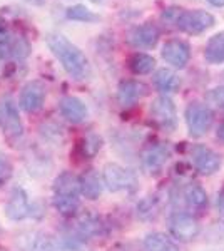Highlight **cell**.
I'll use <instances>...</instances> for the list:
<instances>
[{
  "instance_id": "27",
  "label": "cell",
  "mask_w": 224,
  "mask_h": 251,
  "mask_svg": "<svg viewBox=\"0 0 224 251\" xmlns=\"http://www.w3.org/2000/svg\"><path fill=\"white\" fill-rule=\"evenodd\" d=\"M102 146V139H100L97 134H87L80 143V149H82V154L87 157H94L97 154V151L100 149Z\"/></svg>"
},
{
  "instance_id": "29",
  "label": "cell",
  "mask_w": 224,
  "mask_h": 251,
  "mask_svg": "<svg viewBox=\"0 0 224 251\" xmlns=\"http://www.w3.org/2000/svg\"><path fill=\"white\" fill-rule=\"evenodd\" d=\"M206 100L209 102L211 107L219 109V111H224V86L211 89L206 96Z\"/></svg>"
},
{
  "instance_id": "8",
  "label": "cell",
  "mask_w": 224,
  "mask_h": 251,
  "mask_svg": "<svg viewBox=\"0 0 224 251\" xmlns=\"http://www.w3.org/2000/svg\"><path fill=\"white\" fill-rule=\"evenodd\" d=\"M169 231L179 241H191L201 231L196 218L189 213H174L169 218Z\"/></svg>"
},
{
  "instance_id": "22",
  "label": "cell",
  "mask_w": 224,
  "mask_h": 251,
  "mask_svg": "<svg viewBox=\"0 0 224 251\" xmlns=\"http://www.w3.org/2000/svg\"><path fill=\"white\" fill-rule=\"evenodd\" d=\"M146 251H179L177 245L164 233H149L144 240Z\"/></svg>"
},
{
  "instance_id": "2",
  "label": "cell",
  "mask_w": 224,
  "mask_h": 251,
  "mask_svg": "<svg viewBox=\"0 0 224 251\" xmlns=\"http://www.w3.org/2000/svg\"><path fill=\"white\" fill-rule=\"evenodd\" d=\"M162 22L171 27H176L189 35H198L214 25L213 14L206 10H184L179 7H169L162 12Z\"/></svg>"
},
{
  "instance_id": "12",
  "label": "cell",
  "mask_w": 224,
  "mask_h": 251,
  "mask_svg": "<svg viewBox=\"0 0 224 251\" xmlns=\"http://www.w3.org/2000/svg\"><path fill=\"white\" fill-rule=\"evenodd\" d=\"M0 123H2V127L5 131V134L10 137V139H15V137L22 136L24 126L22 121H20L17 106L14 104L12 99H3L2 106H0Z\"/></svg>"
},
{
  "instance_id": "23",
  "label": "cell",
  "mask_w": 224,
  "mask_h": 251,
  "mask_svg": "<svg viewBox=\"0 0 224 251\" xmlns=\"http://www.w3.org/2000/svg\"><path fill=\"white\" fill-rule=\"evenodd\" d=\"M156 67V60L152 55L144 54V52H136L131 59H129V69L132 71V74L136 75H146L150 74Z\"/></svg>"
},
{
  "instance_id": "16",
  "label": "cell",
  "mask_w": 224,
  "mask_h": 251,
  "mask_svg": "<svg viewBox=\"0 0 224 251\" xmlns=\"http://www.w3.org/2000/svg\"><path fill=\"white\" fill-rule=\"evenodd\" d=\"M59 109H60L62 117H66L69 123H72V124L84 123L85 117L89 114L87 106L84 104V100H80L79 97H74V96L62 97L59 102Z\"/></svg>"
},
{
  "instance_id": "21",
  "label": "cell",
  "mask_w": 224,
  "mask_h": 251,
  "mask_svg": "<svg viewBox=\"0 0 224 251\" xmlns=\"http://www.w3.org/2000/svg\"><path fill=\"white\" fill-rule=\"evenodd\" d=\"M204 59L209 64L224 62V32H218L207 40L204 47Z\"/></svg>"
},
{
  "instance_id": "25",
  "label": "cell",
  "mask_w": 224,
  "mask_h": 251,
  "mask_svg": "<svg viewBox=\"0 0 224 251\" xmlns=\"http://www.w3.org/2000/svg\"><path fill=\"white\" fill-rule=\"evenodd\" d=\"M66 17L69 20H75V22H85V24H92L100 20V17L97 14H94L92 10H89L84 5H74L71 9H67Z\"/></svg>"
},
{
  "instance_id": "28",
  "label": "cell",
  "mask_w": 224,
  "mask_h": 251,
  "mask_svg": "<svg viewBox=\"0 0 224 251\" xmlns=\"http://www.w3.org/2000/svg\"><path fill=\"white\" fill-rule=\"evenodd\" d=\"M32 251H62V248L50 236L40 234V236L35 238L34 245H32Z\"/></svg>"
},
{
  "instance_id": "4",
  "label": "cell",
  "mask_w": 224,
  "mask_h": 251,
  "mask_svg": "<svg viewBox=\"0 0 224 251\" xmlns=\"http://www.w3.org/2000/svg\"><path fill=\"white\" fill-rule=\"evenodd\" d=\"M149 116L152 123L162 131L173 132L177 126V111L169 96H159L149 107Z\"/></svg>"
},
{
  "instance_id": "3",
  "label": "cell",
  "mask_w": 224,
  "mask_h": 251,
  "mask_svg": "<svg viewBox=\"0 0 224 251\" xmlns=\"http://www.w3.org/2000/svg\"><path fill=\"white\" fill-rule=\"evenodd\" d=\"M55 209L64 216H72L80 208V191H79V177L72 173H60L55 177L52 186Z\"/></svg>"
},
{
  "instance_id": "17",
  "label": "cell",
  "mask_w": 224,
  "mask_h": 251,
  "mask_svg": "<svg viewBox=\"0 0 224 251\" xmlns=\"http://www.w3.org/2000/svg\"><path fill=\"white\" fill-rule=\"evenodd\" d=\"M79 191L87 200H97L102 193V181L94 169H87L79 177Z\"/></svg>"
},
{
  "instance_id": "30",
  "label": "cell",
  "mask_w": 224,
  "mask_h": 251,
  "mask_svg": "<svg viewBox=\"0 0 224 251\" xmlns=\"http://www.w3.org/2000/svg\"><path fill=\"white\" fill-rule=\"evenodd\" d=\"M9 176H10V164L7 163L5 157H0V186L9 179Z\"/></svg>"
},
{
  "instance_id": "13",
  "label": "cell",
  "mask_w": 224,
  "mask_h": 251,
  "mask_svg": "<svg viewBox=\"0 0 224 251\" xmlns=\"http://www.w3.org/2000/svg\"><path fill=\"white\" fill-rule=\"evenodd\" d=\"M28 213H30L28 194L25 189L17 186L10 191L9 200L5 203V216L10 221H22L28 216Z\"/></svg>"
},
{
  "instance_id": "14",
  "label": "cell",
  "mask_w": 224,
  "mask_h": 251,
  "mask_svg": "<svg viewBox=\"0 0 224 251\" xmlns=\"http://www.w3.org/2000/svg\"><path fill=\"white\" fill-rule=\"evenodd\" d=\"M161 32L152 22H146L134 27L127 35V42L136 49H152L159 42Z\"/></svg>"
},
{
  "instance_id": "18",
  "label": "cell",
  "mask_w": 224,
  "mask_h": 251,
  "mask_svg": "<svg viewBox=\"0 0 224 251\" xmlns=\"http://www.w3.org/2000/svg\"><path fill=\"white\" fill-rule=\"evenodd\" d=\"M152 82L157 91L162 92V96L177 92L179 87H181V79H179L176 72L171 71V69H159L156 74H154Z\"/></svg>"
},
{
  "instance_id": "26",
  "label": "cell",
  "mask_w": 224,
  "mask_h": 251,
  "mask_svg": "<svg viewBox=\"0 0 224 251\" xmlns=\"http://www.w3.org/2000/svg\"><path fill=\"white\" fill-rule=\"evenodd\" d=\"M14 50V35L10 34L5 24L0 22V59L12 57Z\"/></svg>"
},
{
  "instance_id": "5",
  "label": "cell",
  "mask_w": 224,
  "mask_h": 251,
  "mask_svg": "<svg viewBox=\"0 0 224 251\" xmlns=\"http://www.w3.org/2000/svg\"><path fill=\"white\" fill-rule=\"evenodd\" d=\"M102 181H104L105 188L112 193L131 191V189H134L137 186L136 174L117 163H109L104 166Z\"/></svg>"
},
{
  "instance_id": "34",
  "label": "cell",
  "mask_w": 224,
  "mask_h": 251,
  "mask_svg": "<svg viewBox=\"0 0 224 251\" xmlns=\"http://www.w3.org/2000/svg\"><path fill=\"white\" fill-rule=\"evenodd\" d=\"M91 2H94V3H100L102 0H91Z\"/></svg>"
},
{
  "instance_id": "10",
  "label": "cell",
  "mask_w": 224,
  "mask_h": 251,
  "mask_svg": "<svg viewBox=\"0 0 224 251\" xmlns=\"http://www.w3.org/2000/svg\"><path fill=\"white\" fill-rule=\"evenodd\" d=\"M171 157V148L166 143H152L146 146L141 152V163L144 166L146 171L157 173L162 169V166L169 161Z\"/></svg>"
},
{
  "instance_id": "35",
  "label": "cell",
  "mask_w": 224,
  "mask_h": 251,
  "mask_svg": "<svg viewBox=\"0 0 224 251\" xmlns=\"http://www.w3.org/2000/svg\"><path fill=\"white\" fill-rule=\"evenodd\" d=\"M223 77H224V72H223Z\"/></svg>"
},
{
  "instance_id": "6",
  "label": "cell",
  "mask_w": 224,
  "mask_h": 251,
  "mask_svg": "<svg viewBox=\"0 0 224 251\" xmlns=\"http://www.w3.org/2000/svg\"><path fill=\"white\" fill-rule=\"evenodd\" d=\"M213 111L207 104L191 102L186 107V124L189 129V134L193 137L204 136L213 126Z\"/></svg>"
},
{
  "instance_id": "7",
  "label": "cell",
  "mask_w": 224,
  "mask_h": 251,
  "mask_svg": "<svg viewBox=\"0 0 224 251\" xmlns=\"http://www.w3.org/2000/svg\"><path fill=\"white\" fill-rule=\"evenodd\" d=\"M46 86L40 80H30L22 87L19 94V107L24 112H37L46 102Z\"/></svg>"
},
{
  "instance_id": "32",
  "label": "cell",
  "mask_w": 224,
  "mask_h": 251,
  "mask_svg": "<svg viewBox=\"0 0 224 251\" xmlns=\"http://www.w3.org/2000/svg\"><path fill=\"white\" fill-rule=\"evenodd\" d=\"M216 137H218L221 143H224V121L221 124H219V127H218V131H216Z\"/></svg>"
},
{
  "instance_id": "1",
  "label": "cell",
  "mask_w": 224,
  "mask_h": 251,
  "mask_svg": "<svg viewBox=\"0 0 224 251\" xmlns=\"http://www.w3.org/2000/svg\"><path fill=\"white\" fill-rule=\"evenodd\" d=\"M47 46L50 52L55 55L57 60L62 64L64 71L71 77L77 80L87 79L91 75V64L85 54L80 50L75 44H72L66 35L62 34H49Z\"/></svg>"
},
{
  "instance_id": "33",
  "label": "cell",
  "mask_w": 224,
  "mask_h": 251,
  "mask_svg": "<svg viewBox=\"0 0 224 251\" xmlns=\"http://www.w3.org/2000/svg\"><path fill=\"white\" fill-rule=\"evenodd\" d=\"M207 2H209L211 5H214V7H223L224 5V0H207Z\"/></svg>"
},
{
  "instance_id": "19",
  "label": "cell",
  "mask_w": 224,
  "mask_h": 251,
  "mask_svg": "<svg viewBox=\"0 0 224 251\" xmlns=\"http://www.w3.org/2000/svg\"><path fill=\"white\" fill-rule=\"evenodd\" d=\"M77 233L82 238H96L105 233V225L102 218L97 214H84L77 223Z\"/></svg>"
},
{
  "instance_id": "9",
  "label": "cell",
  "mask_w": 224,
  "mask_h": 251,
  "mask_svg": "<svg viewBox=\"0 0 224 251\" xmlns=\"http://www.w3.org/2000/svg\"><path fill=\"white\" fill-rule=\"evenodd\" d=\"M191 157H193V164L196 171L204 174V176H211L221 168V157L218 152L202 144H196L191 149Z\"/></svg>"
},
{
  "instance_id": "24",
  "label": "cell",
  "mask_w": 224,
  "mask_h": 251,
  "mask_svg": "<svg viewBox=\"0 0 224 251\" xmlns=\"http://www.w3.org/2000/svg\"><path fill=\"white\" fill-rule=\"evenodd\" d=\"M159 214V203H157V198L156 196H148L137 204V216L141 220L150 221V220H156V216Z\"/></svg>"
},
{
  "instance_id": "15",
  "label": "cell",
  "mask_w": 224,
  "mask_h": 251,
  "mask_svg": "<svg viewBox=\"0 0 224 251\" xmlns=\"http://www.w3.org/2000/svg\"><path fill=\"white\" fill-rule=\"evenodd\" d=\"M146 94H148V86L139 80H122L117 87V100L122 107H132Z\"/></svg>"
},
{
  "instance_id": "20",
  "label": "cell",
  "mask_w": 224,
  "mask_h": 251,
  "mask_svg": "<svg viewBox=\"0 0 224 251\" xmlns=\"http://www.w3.org/2000/svg\"><path fill=\"white\" fill-rule=\"evenodd\" d=\"M182 196H184L186 204L194 211H202L207 206V193L204 191L202 186L196 183H189L182 189Z\"/></svg>"
},
{
  "instance_id": "11",
  "label": "cell",
  "mask_w": 224,
  "mask_h": 251,
  "mask_svg": "<svg viewBox=\"0 0 224 251\" xmlns=\"http://www.w3.org/2000/svg\"><path fill=\"white\" fill-rule=\"evenodd\" d=\"M162 59L176 69H184L189 64L191 59V47L186 40L181 39H171L162 46L161 50Z\"/></svg>"
},
{
  "instance_id": "31",
  "label": "cell",
  "mask_w": 224,
  "mask_h": 251,
  "mask_svg": "<svg viewBox=\"0 0 224 251\" xmlns=\"http://www.w3.org/2000/svg\"><path fill=\"white\" fill-rule=\"evenodd\" d=\"M216 206H218V211L224 214V186L221 188V191L218 193V201H216Z\"/></svg>"
}]
</instances>
